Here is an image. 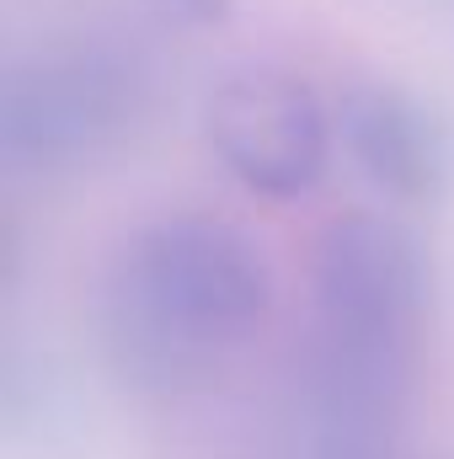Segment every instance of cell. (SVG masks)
<instances>
[{"label": "cell", "mask_w": 454, "mask_h": 459, "mask_svg": "<svg viewBox=\"0 0 454 459\" xmlns=\"http://www.w3.org/2000/svg\"><path fill=\"white\" fill-rule=\"evenodd\" d=\"M214 144L225 171L262 193V198H294L321 182L327 150H332V117L305 86L246 75L220 91L214 108Z\"/></svg>", "instance_id": "obj_2"}, {"label": "cell", "mask_w": 454, "mask_h": 459, "mask_svg": "<svg viewBox=\"0 0 454 459\" xmlns=\"http://www.w3.org/2000/svg\"><path fill=\"white\" fill-rule=\"evenodd\" d=\"M113 299L134 363L155 374H188L262 326L267 273L235 230L166 220L134 235Z\"/></svg>", "instance_id": "obj_1"}, {"label": "cell", "mask_w": 454, "mask_h": 459, "mask_svg": "<svg viewBox=\"0 0 454 459\" xmlns=\"http://www.w3.org/2000/svg\"><path fill=\"white\" fill-rule=\"evenodd\" d=\"M337 134L358 171L401 204L439 198L454 171L444 123L401 91H353L337 117Z\"/></svg>", "instance_id": "obj_3"}]
</instances>
